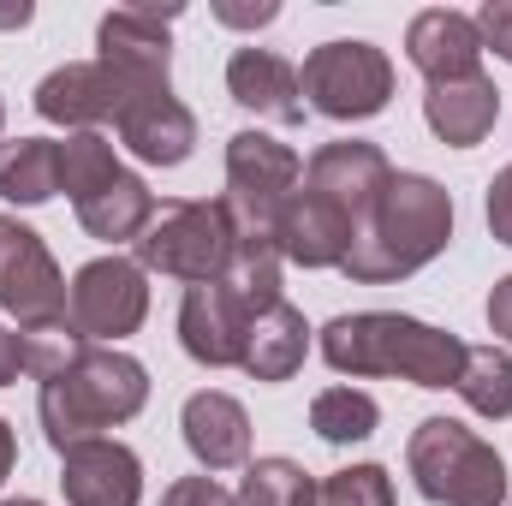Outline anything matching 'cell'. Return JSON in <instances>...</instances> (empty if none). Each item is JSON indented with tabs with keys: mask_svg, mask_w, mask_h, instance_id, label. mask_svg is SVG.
<instances>
[{
	"mask_svg": "<svg viewBox=\"0 0 512 506\" xmlns=\"http://www.w3.org/2000/svg\"><path fill=\"white\" fill-rule=\"evenodd\" d=\"M322 364L334 376L370 381V376H399L411 387H453L465 370V340L417 322L405 310H358V316H334L322 334Z\"/></svg>",
	"mask_w": 512,
	"mask_h": 506,
	"instance_id": "1",
	"label": "cell"
},
{
	"mask_svg": "<svg viewBox=\"0 0 512 506\" xmlns=\"http://www.w3.org/2000/svg\"><path fill=\"white\" fill-rule=\"evenodd\" d=\"M447 245H453L447 185H435L429 173H393L376 215L358 227L340 274L358 286H393V280H411L417 268H429Z\"/></svg>",
	"mask_w": 512,
	"mask_h": 506,
	"instance_id": "2",
	"label": "cell"
},
{
	"mask_svg": "<svg viewBox=\"0 0 512 506\" xmlns=\"http://www.w3.org/2000/svg\"><path fill=\"white\" fill-rule=\"evenodd\" d=\"M149 405V370L120 346H84L36 387V417L54 453L78 441H102Z\"/></svg>",
	"mask_w": 512,
	"mask_h": 506,
	"instance_id": "3",
	"label": "cell"
},
{
	"mask_svg": "<svg viewBox=\"0 0 512 506\" xmlns=\"http://www.w3.org/2000/svg\"><path fill=\"white\" fill-rule=\"evenodd\" d=\"M405 471L435 506H507V459L459 417H423L405 441Z\"/></svg>",
	"mask_w": 512,
	"mask_h": 506,
	"instance_id": "4",
	"label": "cell"
},
{
	"mask_svg": "<svg viewBox=\"0 0 512 506\" xmlns=\"http://www.w3.org/2000/svg\"><path fill=\"white\" fill-rule=\"evenodd\" d=\"M239 245V227L227 215L221 197H191V203H161L149 233L137 239V262L143 274H173L185 286L221 280Z\"/></svg>",
	"mask_w": 512,
	"mask_h": 506,
	"instance_id": "5",
	"label": "cell"
},
{
	"mask_svg": "<svg viewBox=\"0 0 512 506\" xmlns=\"http://www.w3.org/2000/svg\"><path fill=\"white\" fill-rule=\"evenodd\" d=\"M298 84L304 108H316L322 120H376L393 102V60L364 36H334L310 48Z\"/></svg>",
	"mask_w": 512,
	"mask_h": 506,
	"instance_id": "6",
	"label": "cell"
},
{
	"mask_svg": "<svg viewBox=\"0 0 512 506\" xmlns=\"http://www.w3.org/2000/svg\"><path fill=\"white\" fill-rule=\"evenodd\" d=\"M304 191V155L268 131H233L227 137V215L239 233H274L286 203Z\"/></svg>",
	"mask_w": 512,
	"mask_h": 506,
	"instance_id": "7",
	"label": "cell"
},
{
	"mask_svg": "<svg viewBox=\"0 0 512 506\" xmlns=\"http://www.w3.org/2000/svg\"><path fill=\"white\" fill-rule=\"evenodd\" d=\"M0 310L18 322V334H60L66 316V274L36 227L0 215Z\"/></svg>",
	"mask_w": 512,
	"mask_h": 506,
	"instance_id": "8",
	"label": "cell"
},
{
	"mask_svg": "<svg viewBox=\"0 0 512 506\" xmlns=\"http://www.w3.org/2000/svg\"><path fill=\"white\" fill-rule=\"evenodd\" d=\"M66 316L84 346H120L149 316V274L137 256H96L66 286Z\"/></svg>",
	"mask_w": 512,
	"mask_h": 506,
	"instance_id": "9",
	"label": "cell"
},
{
	"mask_svg": "<svg viewBox=\"0 0 512 506\" xmlns=\"http://www.w3.org/2000/svg\"><path fill=\"white\" fill-rule=\"evenodd\" d=\"M173 18H179V6H167V12H155V6H114V12H102L96 60L126 90V102L173 90V36H167Z\"/></svg>",
	"mask_w": 512,
	"mask_h": 506,
	"instance_id": "10",
	"label": "cell"
},
{
	"mask_svg": "<svg viewBox=\"0 0 512 506\" xmlns=\"http://www.w3.org/2000/svg\"><path fill=\"white\" fill-rule=\"evenodd\" d=\"M387 179H393L387 155L376 143H364V137H334V143H322V149L304 161V191L328 197L352 227H364V221L376 215Z\"/></svg>",
	"mask_w": 512,
	"mask_h": 506,
	"instance_id": "11",
	"label": "cell"
},
{
	"mask_svg": "<svg viewBox=\"0 0 512 506\" xmlns=\"http://www.w3.org/2000/svg\"><path fill=\"white\" fill-rule=\"evenodd\" d=\"M245 334H251V310L221 280L185 286V298H179V346H185V358H197L203 370H239Z\"/></svg>",
	"mask_w": 512,
	"mask_h": 506,
	"instance_id": "12",
	"label": "cell"
},
{
	"mask_svg": "<svg viewBox=\"0 0 512 506\" xmlns=\"http://www.w3.org/2000/svg\"><path fill=\"white\" fill-rule=\"evenodd\" d=\"M66 506H137L143 501V459L126 441H78L60 453Z\"/></svg>",
	"mask_w": 512,
	"mask_h": 506,
	"instance_id": "13",
	"label": "cell"
},
{
	"mask_svg": "<svg viewBox=\"0 0 512 506\" xmlns=\"http://www.w3.org/2000/svg\"><path fill=\"white\" fill-rule=\"evenodd\" d=\"M483 36H477V18L471 12H453V6H429L411 18L405 30V60L429 78V84H459V78H477L483 72Z\"/></svg>",
	"mask_w": 512,
	"mask_h": 506,
	"instance_id": "14",
	"label": "cell"
},
{
	"mask_svg": "<svg viewBox=\"0 0 512 506\" xmlns=\"http://www.w3.org/2000/svg\"><path fill=\"white\" fill-rule=\"evenodd\" d=\"M126 108V90L108 78L102 60H72V66H54L42 84H36V114L48 126L66 131H102L108 120H120Z\"/></svg>",
	"mask_w": 512,
	"mask_h": 506,
	"instance_id": "15",
	"label": "cell"
},
{
	"mask_svg": "<svg viewBox=\"0 0 512 506\" xmlns=\"http://www.w3.org/2000/svg\"><path fill=\"white\" fill-rule=\"evenodd\" d=\"M179 429H185V447H191V459L203 471L251 465V417H245V405L233 393H221V387L191 393L185 411H179Z\"/></svg>",
	"mask_w": 512,
	"mask_h": 506,
	"instance_id": "16",
	"label": "cell"
},
{
	"mask_svg": "<svg viewBox=\"0 0 512 506\" xmlns=\"http://www.w3.org/2000/svg\"><path fill=\"white\" fill-rule=\"evenodd\" d=\"M120 143H126L137 161H149V167H185L191 161V149H197V114L173 96V90H161V96H137L120 108Z\"/></svg>",
	"mask_w": 512,
	"mask_h": 506,
	"instance_id": "17",
	"label": "cell"
},
{
	"mask_svg": "<svg viewBox=\"0 0 512 506\" xmlns=\"http://www.w3.org/2000/svg\"><path fill=\"white\" fill-rule=\"evenodd\" d=\"M227 96L274 126H304V84L298 66L274 48H233L227 60Z\"/></svg>",
	"mask_w": 512,
	"mask_h": 506,
	"instance_id": "18",
	"label": "cell"
},
{
	"mask_svg": "<svg viewBox=\"0 0 512 506\" xmlns=\"http://www.w3.org/2000/svg\"><path fill=\"white\" fill-rule=\"evenodd\" d=\"M352 239H358V227L328 197H316V191H298L286 203V215L274 221V245L298 268H340L346 251H352Z\"/></svg>",
	"mask_w": 512,
	"mask_h": 506,
	"instance_id": "19",
	"label": "cell"
},
{
	"mask_svg": "<svg viewBox=\"0 0 512 506\" xmlns=\"http://www.w3.org/2000/svg\"><path fill=\"white\" fill-rule=\"evenodd\" d=\"M501 120V84L489 72L459 78V84H429L423 90V126L447 149H477Z\"/></svg>",
	"mask_w": 512,
	"mask_h": 506,
	"instance_id": "20",
	"label": "cell"
},
{
	"mask_svg": "<svg viewBox=\"0 0 512 506\" xmlns=\"http://www.w3.org/2000/svg\"><path fill=\"white\" fill-rule=\"evenodd\" d=\"M304 358H310V322H304V310H292L286 298L274 304V310H262L251 316V334H245V358H239V370L251 381H292L304 370Z\"/></svg>",
	"mask_w": 512,
	"mask_h": 506,
	"instance_id": "21",
	"label": "cell"
},
{
	"mask_svg": "<svg viewBox=\"0 0 512 506\" xmlns=\"http://www.w3.org/2000/svg\"><path fill=\"white\" fill-rule=\"evenodd\" d=\"M155 221V191L137 179V173H120L114 185H102L90 203H78V227L102 245H137Z\"/></svg>",
	"mask_w": 512,
	"mask_h": 506,
	"instance_id": "22",
	"label": "cell"
},
{
	"mask_svg": "<svg viewBox=\"0 0 512 506\" xmlns=\"http://www.w3.org/2000/svg\"><path fill=\"white\" fill-rule=\"evenodd\" d=\"M0 197L18 209H36L60 197V143L54 137H12L0 143Z\"/></svg>",
	"mask_w": 512,
	"mask_h": 506,
	"instance_id": "23",
	"label": "cell"
},
{
	"mask_svg": "<svg viewBox=\"0 0 512 506\" xmlns=\"http://www.w3.org/2000/svg\"><path fill=\"white\" fill-rule=\"evenodd\" d=\"M280 268H286V256H280V245H274V233H239L221 286H227L251 316H262V310L280 304Z\"/></svg>",
	"mask_w": 512,
	"mask_h": 506,
	"instance_id": "24",
	"label": "cell"
},
{
	"mask_svg": "<svg viewBox=\"0 0 512 506\" xmlns=\"http://www.w3.org/2000/svg\"><path fill=\"white\" fill-rule=\"evenodd\" d=\"M310 429H316L328 447H358V441H370V435L382 429V405H376V393L340 381V387H322V393L310 399Z\"/></svg>",
	"mask_w": 512,
	"mask_h": 506,
	"instance_id": "25",
	"label": "cell"
},
{
	"mask_svg": "<svg viewBox=\"0 0 512 506\" xmlns=\"http://www.w3.org/2000/svg\"><path fill=\"white\" fill-rule=\"evenodd\" d=\"M126 167H120V149H114V137L108 131H66V143H60V191L72 197V209L78 203H90L102 185H114Z\"/></svg>",
	"mask_w": 512,
	"mask_h": 506,
	"instance_id": "26",
	"label": "cell"
},
{
	"mask_svg": "<svg viewBox=\"0 0 512 506\" xmlns=\"http://www.w3.org/2000/svg\"><path fill=\"white\" fill-rule=\"evenodd\" d=\"M453 393L489 417V423H507L512 417V352L507 346H465V370L453 381Z\"/></svg>",
	"mask_w": 512,
	"mask_h": 506,
	"instance_id": "27",
	"label": "cell"
},
{
	"mask_svg": "<svg viewBox=\"0 0 512 506\" xmlns=\"http://www.w3.org/2000/svg\"><path fill=\"white\" fill-rule=\"evenodd\" d=\"M239 506H316V477L298 459H251L245 483H239Z\"/></svg>",
	"mask_w": 512,
	"mask_h": 506,
	"instance_id": "28",
	"label": "cell"
},
{
	"mask_svg": "<svg viewBox=\"0 0 512 506\" xmlns=\"http://www.w3.org/2000/svg\"><path fill=\"white\" fill-rule=\"evenodd\" d=\"M316 506H393L387 465H340L316 483Z\"/></svg>",
	"mask_w": 512,
	"mask_h": 506,
	"instance_id": "29",
	"label": "cell"
},
{
	"mask_svg": "<svg viewBox=\"0 0 512 506\" xmlns=\"http://www.w3.org/2000/svg\"><path fill=\"white\" fill-rule=\"evenodd\" d=\"M161 506H239V495H233V489H221V483L203 471V477H179V483H167Z\"/></svg>",
	"mask_w": 512,
	"mask_h": 506,
	"instance_id": "30",
	"label": "cell"
},
{
	"mask_svg": "<svg viewBox=\"0 0 512 506\" xmlns=\"http://www.w3.org/2000/svg\"><path fill=\"white\" fill-rule=\"evenodd\" d=\"M483 215H489V233H495V245H512V161L495 173V179H489Z\"/></svg>",
	"mask_w": 512,
	"mask_h": 506,
	"instance_id": "31",
	"label": "cell"
},
{
	"mask_svg": "<svg viewBox=\"0 0 512 506\" xmlns=\"http://www.w3.org/2000/svg\"><path fill=\"white\" fill-rule=\"evenodd\" d=\"M477 36H483V48H495L512 66V0H489L477 12Z\"/></svg>",
	"mask_w": 512,
	"mask_h": 506,
	"instance_id": "32",
	"label": "cell"
},
{
	"mask_svg": "<svg viewBox=\"0 0 512 506\" xmlns=\"http://www.w3.org/2000/svg\"><path fill=\"white\" fill-rule=\"evenodd\" d=\"M215 18L233 24V30H262V24L280 18V6L274 0H215Z\"/></svg>",
	"mask_w": 512,
	"mask_h": 506,
	"instance_id": "33",
	"label": "cell"
},
{
	"mask_svg": "<svg viewBox=\"0 0 512 506\" xmlns=\"http://www.w3.org/2000/svg\"><path fill=\"white\" fill-rule=\"evenodd\" d=\"M18 376H24V334L0 322V387H12Z\"/></svg>",
	"mask_w": 512,
	"mask_h": 506,
	"instance_id": "34",
	"label": "cell"
},
{
	"mask_svg": "<svg viewBox=\"0 0 512 506\" xmlns=\"http://www.w3.org/2000/svg\"><path fill=\"white\" fill-rule=\"evenodd\" d=\"M489 328L512 346V274H501V280H495V292H489Z\"/></svg>",
	"mask_w": 512,
	"mask_h": 506,
	"instance_id": "35",
	"label": "cell"
},
{
	"mask_svg": "<svg viewBox=\"0 0 512 506\" xmlns=\"http://www.w3.org/2000/svg\"><path fill=\"white\" fill-rule=\"evenodd\" d=\"M12 465H18V435H12V423L0 417V483L12 477Z\"/></svg>",
	"mask_w": 512,
	"mask_h": 506,
	"instance_id": "36",
	"label": "cell"
},
{
	"mask_svg": "<svg viewBox=\"0 0 512 506\" xmlns=\"http://www.w3.org/2000/svg\"><path fill=\"white\" fill-rule=\"evenodd\" d=\"M0 506H48V501H30V495H12V501H0Z\"/></svg>",
	"mask_w": 512,
	"mask_h": 506,
	"instance_id": "37",
	"label": "cell"
},
{
	"mask_svg": "<svg viewBox=\"0 0 512 506\" xmlns=\"http://www.w3.org/2000/svg\"><path fill=\"white\" fill-rule=\"evenodd\" d=\"M0 126H6V102H0Z\"/></svg>",
	"mask_w": 512,
	"mask_h": 506,
	"instance_id": "38",
	"label": "cell"
}]
</instances>
